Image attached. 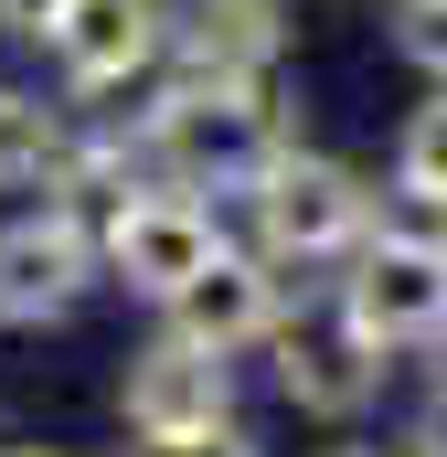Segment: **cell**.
<instances>
[{
  "instance_id": "cell-17",
  "label": "cell",
  "mask_w": 447,
  "mask_h": 457,
  "mask_svg": "<svg viewBox=\"0 0 447 457\" xmlns=\"http://www.w3.org/2000/svg\"><path fill=\"white\" fill-rule=\"evenodd\" d=\"M320 457H405V447H320Z\"/></svg>"
},
{
  "instance_id": "cell-9",
  "label": "cell",
  "mask_w": 447,
  "mask_h": 457,
  "mask_svg": "<svg viewBox=\"0 0 447 457\" xmlns=\"http://www.w3.org/2000/svg\"><path fill=\"white\" fill-rule=\"evenodd\" d=\"M266 351H277V394L299 404V415H320V426H351L373 394H384V351L362 341V330H266Z\"/></svg>"
},
{
  "instance_id": "cell-19",
  "label": "cell",
  "mask_w": 447,
  "mask_h": 457,
  "mask_svg": "<svg viewBox=\"0 0 447 457\" xmlns=\"http://www.w3.org/2000/svg\"><path fill=\"white\" fill-rule=\"evenodd\" d=\"M437 341H447V330H437Z\"/></svg>"
},
{
  "instance_id": "cell-12",
  "label": "cell",
  "mask_w": 447,
  "mask_h": 457,
  "mask_svg": "<svg viewBox=\"0 0 447 457\" xmlns=\"http://www.w3.org/2000/svg\"><path fill=\"white\" fill-rule=\"evenodd\" d=\"M394 203L447 213V75H437V96L405 117V138H394Z\"/></svg>"
},
{
  "instance_id": "cell-16",
  "label": "cell",
  "mask_w": 447,
  "mask_h": 457,
  "mask_svg": "<svg viewBox=\"0 0 447 457\" xmlns=\"http://www.w3.org/2000/svg\"><path fill=\"white\" fill-rule=\"evenodd\" d=\"M54 11H64V0H0V21H11V32H32V43H43V21H54Z\"/></svg>"
},
{
  "instance_id": "cell-6",
  "label": "cell",
  "mask_w": 447,
  "mask_h": 457,
  "mask_svg": "<svg viewBox=\"0 0 447 457\" xmlns=\"http://www.w3.org/2000/svg\"><path fill=\"white\" fill-rule=\"evenodd\" d=\"M97 287V224L43 203L21 224H0V330H54L75 298Z\"/></svg>"
},
{
  "instance_id": "cell-4",
  "label": "cell",
  "mask_w": 447,
  "mask_h": 457,
  "mask_svg": "<svg viewBox=\"0 0 447 457\" xmlns=\"http://www.w3.org/2000/svg\"><path fill=\"white\" fill-rule=\"evenodd\" d=\"M214 245H224V224H214L203 192H181V181H128L107 213H97V277L160 309Z\"/></svg>"
},
{
  "instance_id": "cell-7",
  "label": "cell",
  "mask_w": 447,
  "mask_h": 457,
  "mask_svg": "<svg viewBox=\"0 0 447 457\" xmlns=\"http://www.w3.org/2000/svg\"><path fill=\"white\" fill-rule=\"evenodd\" d=\"M117 415H128V436H192V426H224V415H234V361L203 351V341H181V330H160V341L128 351Z\"/></svg>"
},
{
  "instance_id": "cell-10",
  "label": "cell",
  "mask_w": 447,
  "mask_h": 457,
  "mask_svg": "<svg viewBox=\"0 0 447 457\" xmlns=\"http://www.w3.org/2000/svg\"><path fill=\"white\" fill-rule=\"evenodd\" d=\"M277 54H288V11L277 0H171L160 64H192V75H277Z\"/></svg>"
},
{
  "instance_id": "cell-3",
  "label": "cell",
  "mask_w": 447,
  "mask_h": 457,
  "mask_svg": "<svg viewBox=\"0 0 447 457\" xmlns=\"http://www.w3.org/2000/svg\"><path fill=\"white\" fill-rule=\"evenodd\" d=\"M245 224H256V255H277V266H331V255H351L373 234V192H362V170H341V160L288 138L245 181Z\"/></svg>"
},
{
  "instance_id": "cell-13",
  "label": "cell",
  "mask_w": 447,
  "mask_h": 457,
  "mask_svg": "<svg viewBox=\"0 0 447 457\" xmlns=\"http://www.w3.org/2000/svg\"><path fill=\"white\" fill-rule=\"evenodd\" d=\"M394 43H405V64L447 75V0H405V11H394Z\"/></svg>"
},
{
  "instance_id": "cell-8",
  "label": "cell",
  "mask_w": 447,
  "mask_h": 457,
  "mask_svg": "<svg viewBox=\"0 0 447 457\" xmlns=\"http://www.w3.org/2000/svg\"><path fill=\"white\" fill-rule=\"evenodd\" d=\"M171 43V0H64L43 21V54L75 96H117L128 75H149Z\"/></svg>"
},
{
  "instance_id": "cell-11",
  "label": "cell",
  "mask_w": 447,
  "mask_h": 457,
  "mask_svg": "<svg viewBox=\"0 0 447 457\" xmlns=\"http://www.w3.org/2000/svg\"><path fill=\"white\" fill-rule=\"evenodd\" d=\"M54 149H64V107H43L32 86H0V192L43 181Z\"/></svg>"
},
{
  "instance_id": "cell-18",
  "label": "cell",
  "mask_w": 447,
  "mask_h": 457,
  "mask_svg": "<svg viewBox=\"0 0 447 457\" xmlns=\"http://www.w3.org/2000/svg\"><path fill=\"white\" fill-rule=\"evenodd\" d=\"M0 457H54V447H0Z\"/></svg>"
},
{
  "instance_id": "cell-1",
  "label": "cell",
  "mask_w": 447,
  "mask_h": 457,
  "mask_svg": "<svg viewBox=\"0 0 447 457\" xmlns=\"http://www.w3.org/2000/svg\"><path fill=\"white\" fill-rule=\"evenodd\" d=\"M288 149V117L266 96V75H192L171 64V86L139 117V160L181 192H245L266 160Z\"/></svg>"
},
{
  "instance_id": "cell-5",
  "label": "cell",
  "mask_w": 447,
  "mask_h": 457,
  "mask_svg": "<svg viewBox=\"0 0 447 457\" xmlns=\"http://www.w3.org/2000/svg\"><path fill=\"white\" fill-rule=\"evenodd\" d=\"M277 320H288V266H277V255H256V245H214V255L160 298V330L224 351V361H234V351H256Z\"/></svg>"
},
{
  "instance_id": "cell-2",
  "label": "cell",
  "mask_w": 447,
  "mask_h": 457,
  "mask_svg": "<svg viewBox=\"0 0 447 457\" xmlns=\"http://www.w3.org/2000/svg\"><path fill=\"white\" fill-rule=\"evenodd\" d=\"M341 330H362L373 351H416L447 330V234L426 203H405L394 224H373L341 255Z\"/></svg>"
},
{
  "instance_id": "cell-14",
  "label": "cell",
  "mask_w": 447,
  "mask_h": 457,
  "mask_svg": "<svg viewBox=\"0 0 447 457\" xmlns=\"http://www.w3.org/2000/svg\"><path fill=\"white\" fill-rule=\"evenodd\" d=\"M139 457H266V447L224 415V426H192V436H139Z\"/></svg>"
},
{
  "instance_id": "cell-15",
  "label": "cell",
  "mask_w": 447,
  "mask_h": 457,
  "mask_svg": "<svg viewBox=\"0 0 447 457\" xmlns=\"http://www.w3.org/2000/svg\"><path fill=\"white\" fill-rule=\"evenodd\" d=\"M405 457H447V383H437V404L416 415V436H405Z\"/></svg>"
}]
</instances>
